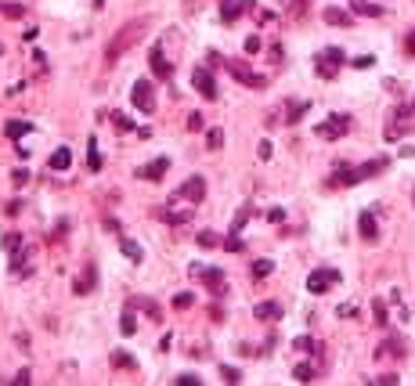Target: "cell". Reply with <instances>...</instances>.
<instances>
[{
  "mask_svg": "<svg viewBox=\"0 0 415 386\" xmlns=\"http://www.w3.org/2000/svg\"><path fill=\"white\" fill-rule=\"evenodd\" d=\"M358 231H361L365 242H376V238H379V224H376V217H372V213H361V217H358Z\"/></svg>",
  "mask_w": 415,
  "mask_h": 386,
  "instance_id": "cell-14",
  "label": "cell"
},
{
  "mask_svg": "<svg viewBox=\"0 0 415 386\" xmlns=\"http://www.w3.org/2000/svg\"><path fill=\"white\" fill-rule=\"evenodd\" d=\"M257 155H260L264 163H267V159L275 155V144H271V141H260V144H257Z\"/></svg>",
  "mask_w": 415,
  "mask_h": 386,
  "instance_id": "cell-38",
  "label": "cell"
},
{
  "mask_svg": "<svg viewBox=\"0 0 415 386\" xmlns=\"http://www.w3.org/2000/svg\"><path fill=\"white\" fill-rule=\"evenodd\" d=\"M166 170H170V159L159 155V159H152L148 166H137V177H145V181H163Z\"/></svg>",
  "mask_w": 415,
  "mask_h": 386,
  "instance_id": "cell-11",
  "label": "cell"
},
{
  "mask_svg": "<svg viewBox=\"0 0 415 386\" xmlns=\"http://www.w3.org/2000/svg\"><path fill=\"white\" fill-rule=\"evenodd\" d=\"M131 102L137 105V112L152 116V112H155V90H152V79H137V84L131 87Z\"/></svg>",
  "mask_w": 415,
  "mask_h": 386,
  "instance_id": "cell-5",
  "label": "cell"
},
{
  "mask_svg": "<svg viewBox=\"0 0 415 386\" xmlns=\"http://www.w3.org/2000/svg\"><path fill=\"white\" fill-rule=\"evenodd\" d=\"M119 249H123V256H126V260H134V264H141V260H145V253H141V246H137V242H131V238H123V242H119Z\"/></svg>",
  "mask_w": 415,
  "mask_h": 386,
  "instance_id": "cell-22",
  "label": "cell"
},
{
  "mask_svg": "<svg viewBox=\"0 0 415 386\" xmlns=\"http://www.w3.org/2000/svg\"><path fill=\"white\" fill-rule=\"evenodd\" d=\"M340 282V271L336 267H318V271H311L307 275V293H314V296H322L329 285H336Z\"/></svg>",
  "mask_w": 415,
  "mask_h": 386,
  "instance_id": "cell-6",
  "label": "cell"
},
{
  "mask_svg": "<svg viewBox=\"0 0 415 386\" xmlns=\"http://www.w3.org/2000/svg\"><path fill=\"white\" fill-rule=\"evenodd\" d=\"M372 314H376V325H390V321H387V303H383V300L372 303Z\"/></svg>",
  "mask_w": 415,
  "mask_h": 386,
  "instance_id": "cell-30",
  "label": "cell"
},
{
  "mask_svg": "<svg viewBox=\"0 0 415 386\" xmlns=\"http://www.w3.org/2000/svg\"><path fill=\"white\" fill-rule=\"evenodd\" d=\"M253 318H260V321H278V318H282V303H257V307H253Z\"/></svg>",
  "mask_w": 415,
  "mask_h": 386,
  "instance_id": "cell-16",
  "label": "cell"
},
{
  "mask_svg": "<svg viewBox=\"0 0 415 386\" xmlns=\"http://www.w3.org/2000/svg\"><path fill=\"white\" fill-rule=\"evenodd\" d=\"M405 51H408V55H415V29H412V33L405 37Z\"/></svg>",
  "mask_w": 415,
  "mask_h": 386,
  "instance_id": "cell-46",
  "label": "cell"
},
{
  "mask_svg": "<svg viewBox=\"0 0 415 386\" xmlns=\"http://www.w3.org/2000/svg\"><path fill=\"white\" fill-rule=\"evenodd\" d=\"M11 181H15V184H26V181H29V170H15Z\"/></svg>",
  "mask_w": 415,
  "mask_h": 386,
  "instance_id": "cell-45",
  "label": "cell"
},
{
  "mask_svg": "<svg viewBox=\"0 0 415 386\" xmlns=\"http://www.w3.org/2000/svg\"><path fill=\"white\" fill-rule=\"evenodd\" d=\"M4 249L11 253V271H19L22 260H26V238H22L19 231H8V235H4Z\"/></svg>",
  "mask_w": 415,
  "mask_h": 386,
  "instance_id": "cell-9",
  "label": "cell"
},
{
  "mask_svg": "<svg viewBox=\"0 0 415 386\" xmlns=\"http://www.w3.org/2000/svg\"><path fill=\"white\" fill-rule=\"evenodd\" d=\"M191 303H195V296H191V293H181V296H173V307H177V311H188Z\"/></svg>",
  "mask_w": 415,
  "mask_h": 386,
  "instance_id": "cell-34",
  "label": "cell"
},
{
  "mask_svg": "<svg viewBox=\"0 0 415 386\" xmlns=\"http://www.w3.org/2000/svg\"><path fill=\"white\" fill-rule=\"evenodd\" d=\"M184 126H188L191 134H199V131H206V116H202V112H191V116H188V123H184Z\"/></svg>",
  "mask_w": 415,
  "mask_h": 386,
  "instance_id": "cell-27",
  "label": "cell"
},
{
  "mask_svg": "<svg viewBox=\"0 0 415 386\" xmlns=\"http://www.w3.org/2000/svg\"><path fill=\"white\" fill-rule=\"evenodd\" d=\"M350 11H354V15H369V19L383 15V8H379V4H369V0H350Z\"/></svg>",
  "mask_w": 415,
  "mask_h": 386,
  "instance_id": "cell-20",
  "label": "cell"
},
{
  "mask_svg": "<svg viewBox=\"0 0 415 386\" xmlns=\"http://www.w3.org/2000/svg\"><path fill=\"white\" fill-rule=\"evenodd\" d=\"M303 8H307V0H293V4H289V15H293V19H300Z\"/></svg>",
  "mask_w": 415,
  "mask_h": 386,
  "instance_id": "cell-42",
  "label": "cell"
},
{
  "mask_svg": "<svg viewBox=\"0 0 415 386\" xmlns=\"http://www.w3.org/2000/svg\"><path fill=\"white\" fill-rule=\"evenodd\" d=\"M191 278H199V282H206V289H210L213 296H224V293H228V282H224V271H220V267L191 264Z\"/></svg>",
  "mask_w": 415,
  "mask_h": 386,
  "instance_id": "cell-2",
  "label": "cell"
},
{
  "mask_svg": "<svg viewBox=\"0 0 415 386\" xmlns=\"http://www.w3.org/2000/svg\"><path fill=\"white\" fill-rule=\"evenodd\" d=\"M145 29H148V19H134V22H126L119 33L108 40V47H105V61L108 66H116V61L131 51V44H137L141 37H145Z\"/></svg>",
  "mask_w": 415,
  "mask_h": 386,
  "instance_id": "cell-1",
  "label": "cell"
},
{
  "mask_svg": "<svg viewBox=\"0 0 415 386\" xmlns=\"http://www.w3.org/2000/svg\"><path fill=\"white\" fill-rule=\"evenodd\" d=\"M220 376H224V383H242L238 368H231V365H220Z\"/></svg>",
  "mask_w": 415,
  "mask_h": 386,
  "instance_id": "cell-35",
  "label": "cell"
},
{
  "mask_svg": "<svg viewBox=\"0 0 415 386\" xmlns=\"http://www.w3.org/2000/svg\"><path fill=\"white\" fill-rule=\"evenodd\" d=\"M224 249H228V253H242V238H238V235L224 238Z\"/></svg>",
  "mask_w": 415,
  "mask_h": 386,
  "instance_id": "cell-40",
  "label": "cell"
},
{
  "mask_svg": "<svg viewBox=\"0 0 415 386\" xmlns=\"http://www.w3.org/2000/svg\"><path fill=\"white\" fill-rule=\"evenodd\" d=\"M108 119H113V123L119 126V131H137V123H134V119H126L123 112H113V116H108Z\"/></svg>",
  "mask_w": 415,
  "mask_h": 386,
  "instance_id": "cell-29",
  "label": "cell"
},
{
  "mask_svg": "<svg viewBox=\"0 0 415 386\" xmlns=\"http://www.w3.org/2000/svg\"><path fill=\"white\" fill-rule=\"evenodd\" d=\"M152 73H155L159 79H170V76H173V66L163 58V47H152Z\"/></svg>",
  "mask_w": 415,
  "mask_h": 386,
  "instance_id": "cell-13",
  "label": "cell"
},
{
  "mask_svg": "<svg viewBox=\"0 0 415 386\" xmlns=\"http://www.w3.org/2000/svg\"><path fill=\"white\" fill-rule=\"evenodd\" d=\"M401 343H397V340H387V343H383L379 350H376V358H401Z\"/></svg>",
  "mask_w": 415,
  "mask_h": 386,
  "instance_id": "cell-23",
  "label": "cell"
},
{
  "mask_svg": "<svg viewBox=\"0 0 415 386\" xmlns=\"http://www.w3.org/2000/svg\"><path fill=\"white\" fill-rule=\"evenodd\" d=\"M340 66H343V51H340V47H325V51L314 58V69H318L322 79H332L340 73Z\"/></svg>",
  "mask_w": 415,
  "mask_h": 386,
  "instance_id": "cell-3",
  "label": "cell"
},
{
  "mask_svg": "<svg viewBox=\"0 0 415 386\" xmlns=\"http://www.w3.org/2000/svg\"><path fill=\"white\" fill-rule=\"evenodd\" d=\"M206 144H210V152H217L220 144H224V131H210L206 134Z\"/></svg>",
  "mask_w": 415,
  "mask_h": 386,
  "instance_id": "cell-31",
  "label": "cell"
},
{
  "mask_svg": "<svg viewBox=\"0 0 415 386\" xmlns=\"http://www.w3.org/2000/svg\"><path fill=\"white\" fill-rule=\"evenodd\" d=\"M253 8H257V0H224V4H220V19L235 22L242 11H253Z\"/></svg>",
  "mask_w": 415,
  "mask_h": 386,
  "instance_id": "cell-12",
  "label": "cell"
},
{
  "mask_svg": "<svg viewBox=\"0 0 415 386\" xmlns=\"http://www.w3.org/2000/svg\"><path fill=\"white\" fill-rule=\"evenodd\" d=\"M350 66H354V69H372V66H376V58H372V55H358L354 61H350Z\"/></svg>",
  "mask_w": 415,
  "mask_h": 386,
  "instance_id": "cell-37",
  "label": "cell"
},
{
  "mask_svg": "<svg viewBox=\"0 0 415 386\" xmlns=\"http://www.w3.org/2000/svg\"><path fill=\"white\" fill-rule=\"evenodd\" d=\"M177 195H181V199H188V202H195V206H199V202L206 199V181H202V177H199V173H195V177H188V181L181 184V191H177Z\"/></svg>",
  "mask_w": 415,
  "mask_h": 386,
  "instance_id": "cell-10",
  "label": "cell"
},
{
  "mask_svg": "<svg viewBox=\"0 0 415 386\" xmlns=\"http://www.w3.org/2000/svg\"><path fill=\"white\" fill-rule=\"evenodd\" d=\"M271 271H275V264H271V260H253V267H249V275H253V278H267Z\"/></svg>",
  "mask_w": 415,
  "mask_h": 386,
  "instance_id": "cell-26",
  "label": "cell"
},
{
  "mask_svg": "<svg viewBox=\"0 0 415 386\" xmlns=\"http://www.w3.org/2000/svg\"><path fill=\"white\" fill-rule=\"evenodd\" d=\"M195 238H199V246H217V242H220V238H217L213 231H199Z\"/></svg>",
  "mask_w": 415,
  "mask_h": 386,
  "instance_id": "cell-39",
  "label": "cell"
},
{
  "mask_svg": "<svg viewBox=\"0 0 415 386\" xmlns=\"http://www.w3.org/2000/svg\"><path fill=\"white\" fill-rule=\"evenodd\" d=\"M29 131H33V123H26V119H11V123L4 126V134H8V137H15V141L26 137Z\"/></svg>",
  "mask_w": 415,
  "mask_h": 386,
  "instance_id": "cell-19",
  "label": "cell"
},
{
  "mask_svg": "<svg viewBox=\"0 0 415 386\" xmlns=\"http://www.w3.org/2000/svg\"><path fill=\"white\" fill-rule=\"evenodd\" d=\"M191 87H195L202 98H217V79H213V73L210 69H191Z\"/></svg>",
  "mask_w": 415,
  "mask_h": 386,
  "instance_id": "cell-8",
  "label": "cell"
},
{
  "mask_svg": "<svg viewBox=\"0 0 415 386\" xmlns=\"http://www.w3.org/2000/svg\"><path fill=\"white\" fill-rule=\"evenodd\" d=\"M293 347H296V350H303V354H314V350H318V343L311 340V336H300V340H296Z\"/></svg>",
  "mask_w": 415,
  "mask_h": 386,
  "instance_id": "cell-33",
  "label": "cell"
},
{
  "mask_svg": "<svg viewBox=\"0 0 415 386\" xmlns=\"http://www.w3.org/2000/svg\"><path fill=\"white\" fill-rule=\"evenodd\" d=\"M94 282H98V271H94V264H87V267H84V278H76V293H79V296L94 293Z\"/></svg>",
  "mask_w": 415,
  "mask_h": 386,
  "instance_id": "cell-15",
  "label": "cell"
},
{
  "mask_svg": "<svg viewBox=\"0 0 415 386\" xmlns=\"http://www.w3.org/2000/svg\"><path fill=\"white\" fill-rule=\"evenodd\" d=\"M69 163H73V152L69 148H58L51 159H47V170H69Z\"/></svg>",
  "mask_w": 415,
  "mask_h": 386,
  "instance_id": "cell-18",
  "label": "cell"
},
{
  "mask_svg": "<svg viewBox=\"0 0 415 386\" xmlns=\"http://www.w3.org/2000/svg\"><path fill=\"white\" fill-rule=\"evenodd\" d=\"M177 386H199V376L184 372V376H177Z\"/></svg>",
  "mask_w": 415,
  "mask_h": 386,
  "instance_id": "cell-43",
  "label": "cell"
},
{
  "mask_svg": "<svg viewBox=\"0 0 415 386\" xmlns=\"http://www.w3.org/2000/svg\"><path fill=\"white\" fill-rule=\"evenodd\" d=\"M87 148H90V170H102V152H98V141L90 137V144H87Z\"/></svg>",
  "mask_w": 415,
  "mask_h": 386,
  "instance_id": "cell-32",
  "label": "cell"
},
{
  "mask_svg": "<svg viewBox=\"0 0 415 386\" xmlns=\"http://www.w3.org/2000/svg\"><path fill=\"white\" fill-rule=\"evenodd\" d=\"M260 51V37H246V55H257Z\"/></svg>",
  "mask_w": 415,
  "mask_h": 386,
  "instance_id": "cell-41",
  "label": "cell"
},
{
  "mask_svg": "<svg viewBox=\"0 0 415 386\" xmlns=\"http://www.w3.org/2000/svg\"><path fill=\"white\" fill-rule=\"evenodd\" d=\"M336 314H340V318H354V314H358V307H354V303H343V307H340Z\"/></svg>",
  "mask_w": 415,
  "mask_h": 386,
  "instance_id": "cell-44",
  "label": "cell"
},
{
  "mask_svg": "<svg viewBox=\"0 0 415 386\" xmlns=\"http://www.w3.org/2000/svg\"><path fill=\"white\" fill-rule=\"evenodd\" d=\"M0 55H4V47H0Z\"/></svg>",
  "mask_w": 415,
  "mask_h": 386,
  "instance_id": "cell-48",
  "label": "cell"
},
{
  "mask_svg": "<svg viewBox=\"0 0 415 386\" xmlns=\"http://www.w3.org/2000/svg\"><path fill=\"white\" fill-rule=\"evenodd\" d=\"M314 376H318L314 365H296V368H293V379H296V383H314Z\"/></svg>",
  "mask_w": 415,
  "mask_h": 386,
  "instance_id": "cell-25",
  "label": "cell"
},
{
  "mask_svg": "<svg viewBox=\"0 0 415 386\" xmlns=\"http://www.w3.org/2000/svg\"><path fill=\"white\" fill-rule=\"evenodd\" d=\"M224 69L238 79V84H246V87H267V76H260V73H253V69H246L242 61H231V58H224Z\"/></svg>",
  "mask_w": 415,
  "mask_h": 386,
  "instance_id": "cell-7",
  "label": "cell"
},
{
  "mask_svg": "<svg viewBox=\"0 0 415 386\" xmlns=\"http://www.w3.org/2000/svg\"><path fill=\"white\" fill-rule=\"evenodd\" d=\"M22 11H26L22 4H11V8H8V15H11V19H22Z\"/></svg>",
  "mask_w": 415,
  "mask_h": 386,
  "instance_id": "cell-47",
  "label": "cell"
},
{
  "mask_svg": "<svg viewBox=\"0 0 415 386\" xmlns=\"http://www.w3.org/2000/svg\"><path fill=\"white\" fill-rule=\"evenodd\" d=\"M322 19H325L329 26H350V15L340 11V8H325V11H322Z\"/></svg>",
  "mask_w": 415,
  "mask_h": 386,
  "instance_id": "cell-21",
  "label": "cell"
},
{
  "mask_svg": "<svg viewBox=\"0 0 415 386\" xmlns=\"http://www.w3.org/2000/svg\"><path fill=\"white\" fill-rule=\"evenodd\" d=\"M350 131V116H343V112H336V116H329L325 123H318L314 126V134L322 137V141H336Z\"/></svg>",
  "mask_w": 415,
  "mask_h": 386,
  "instance_id": "cell-4",
  "label": "cell"
},
{
  "mask_svg": "<svg viewBox=\"0 0 415 386\" xmlns=\"http://www.w3.org/2000/svg\"><path fill=\"white\" fill-rule=\"evenodd\" d=\"M137 307H141V311H145V314H148L152 321H159V307H155V303H152V300H137Z\"/></svg>",
  "mask_w": 415,
  "mask_h": 386,
  "instance_id": "cell-36",
  "label": "cell"
},
{
  "mask_svg": "<svg viewBox=\"0 0 415 386\" xmlns=\"http://www.w3.org/2000/svg\"><path fill=\"white\" fill-rule=\"evenodd\" d=\"M307 108H311L307 102H296L289 112H285V123H300V116H303V112H307Z\"/></svg>",
  "mask_w": 415,
  "mask_h": 386,
  "instance_id": "cell-28",
  "label": "cell"
},
{
  "mask_svg": "<svg viewBox=\"0 0 415 386\" xmlns=\"http://www.w3.org/2000/svg\"><path fill=\"white\" fill-rule=\"evenodd\" d=\"M119 332H123V336H134V332H137V321H134V311H131V307H126L123 318H119Z\"/></svg>",
  "mask_w": 415,
  "mask_h": 386,
  "instance_id": "cell-24",
  "label": "cell"
},
{
  "mask_svg": "<svg viewBox=\"0 0 415 386\" xmlns=\"http://www.w3.org/2000/svg\"><path fill=\"white\" fill-rule=\"evenodd\" d=\"M191 213H195V206H188V210H170V206H166V210L159 213V217H163L166 224H173V228H177V224H188V220H191Z\"/></svg>",
  "mask_w": 415,
  "mask_h": 386,
  "instance_id": "cell-17",
  "label": "cell"
}]
</instances>
